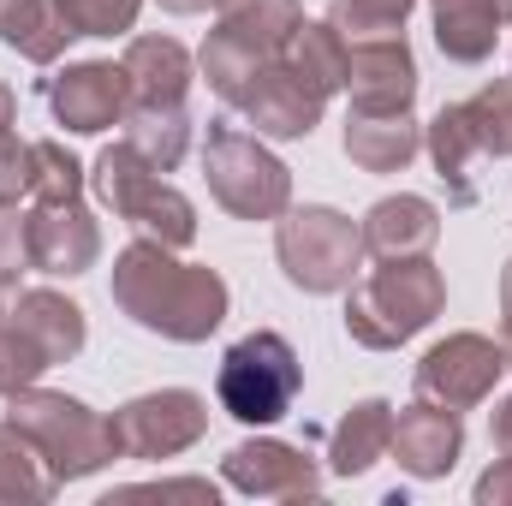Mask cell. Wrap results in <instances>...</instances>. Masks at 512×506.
I'll return each instance as SVG.
<instances>
[{"mask_svg":"<svg viewBox=\"0 0 512 506\" xmlns=\"http://www.w3.org/2000/svg\"><path fill=\"white\" fill-rule=\"evenodd\" d=\"M233 108L256 126V137H310V131L322 126L328 96H316V90L274 54L268 66L251 72V84L233 96Z\"/></svg>","mask_w":512,"mask_h":506,"instance_id":"obj_12","label":"cell"},{"mask_svg":"<svg viewBox=\"0 0 512 506\" xmlns=\"http://www.w3.org/2000/svg\"><path fill=\"white\" fill-rule=\"evenodd\" d=\"M30 179H36V149L18 143L12 131H0V203L30 197Z\"/></svg>","mask_w":512,"mask_h":506,"instance_id":"obj_33","label":"cell"},{"mask_svg":"<svg viewBox=\"0 0 512 506\" xmlns=\"http://www.w3.org/2000/svg\"><path fill=\"white\" fill-rule=\"evenodd\" d=\"M12 316H18V328L36 340V352L48 358V370H54V364H72V358L84 352V340H90V328H84V310H78L72 298L48 292V286H36V292H18Z\"/></svg>","mask_w":512,"mask_h":506,"instance_id":"obj_20","label":"cell"},{"mask_svg":"<svg viewBox=\"0 0 512 506\" xmlns=\"http://www.w3.org/2000/svg\"><path fill=\"white\" fill-rule=\"evenodd\" d=\"M0 36H6V48H18L30 66H54V60L66 54V42H72V24L60 18L54 0H12L6 18H0Z\"/></svg>","mask_w":512,"mask_h":506,"instance_id":"obj_25","label":"cell"},{"mask_svg":"<svg viewBox=\"0 0 512 506\" xmlns=\"http://www.w3.org/2000/svg\"><path fill=\"white\" fill-rule=\"evenodd\" d=\"M102 256V227L90 221V209L72 203H36L30 209V268L42 274H84Z\"/></svg>","mask_w":512,"mask_h":506,"instance_id":"obj_16","label":"cell"},{"mask_svg":"<svg viewBox=\"0 0 512 506\" xmlns=\"http://www.w3.org/2000/svg\"><path fill=\"white\" fill-rule=\"evenodd\" d=\"M6 6H12V0H0V18H6Z\"/></svg>","mask_w":512,"mask_h":506,"instance_id":"obj_40","label":"cell"},{"mask_svg":"<svg viewBox=\"0 0 512 506\" xmlns=\"http://www.w3.org/2000/svg\"><path fill=\"white\" fill-rule=\"evenodd\" d=\"M346 90L358 114H411L417 102V60L405 36H358L346 42Z\"/></svg>","mask_w":512,"mask_h":506,"instance_id":"obj_11","label":"cell"},{"mask_svg":"<svg viewBox=\"0 0 512 506\" xmlns=\"http://www.w3.org/2000/svg\"><path fill=\"white\" fill-rule=\"evenodd\" d=\"M447 304V280L429 256H393L364 286H346V334L370 352H393L423 334Z\"/></svg>","mask_w":512,"mask_h":506,"instance_id":"obj_2","label":"cell"},{"mask_svg":"<svg viewBox=\"0 0 512 506\" xmlns=\"http://www.w3.org/2000/svg\"><path fill=\"white\" fill-rule=\"evenodd\" d=\"M274 256L298 292H346L358 262H364V233L340 209H286L274 227Z\"/></svg>","mask_w":512,"mask_h":506,"instance_id":"obj_8","label":"cell"},{"mask_svg":"<svg viewBox=\"0 0 512 506\" xmlns=\"http://www.w3.org/2000/svg\"><path fill=\"white\" fill-rule=\"evenodd\" d=\"M298 18H304L298 0H227L221 24L203 42V78H209V90H221L233 102L251 84L256 66H268L286 48V36L298 30Z\"/></svg>","mask_w":512,"mask_h":506,"instance_id":"obj_6","label":"cell"},{"mask_svg":"<svg viewBox=\"0 0 512 506\" xmlns=\"http://www.w3.org/2000/svg\"><path fill=\"white\" fill-rule=\"evenodd\" d=\"M114 304L137 328H149L161 340H179V346H197L227 322L233 292L215 268L173 262V251L161 239H137L114 262Z\"/></svg>","mask_w":512,"mask_h":506,"instance_id":"obj_1","label":"cell"},{"mask_svg":"<svg viewBox=\"0 0 512 506\" xmlns=\"http://www.w3.org/2000/svg\"><path fill=\"white\" fill-rule=\"evenodd\" d=\"M423 149V126L411 114H358L346 120V155L364 173H399L411 155Z\"/></svg>","mask_w":512,"mask_h":506,"instance_id":"obj_21","label":"cell"},{"mask_svg":"<svg viewBox=\"0 0 512 506\" xmlns=\"http://www.w3.org/2000/svg\"><path fill=\"white\" fill-rule=\"evenodd\" d=\"M280 60L316 90V96H334V90H346V36L322 18V24H310V18H298V30L286 36V48H280Z\"/></svg>","mask_w":512,"mask_h":506,"instance_id":"obj_24","label":"cell"},{"mask_svg":"<svg viewBox=\"0 0 512 506\" xmlns=\"http://www.w3.org/2000/svg\"><path fill=\"white\" fill-rule=\"evenodd\" d=\"M501 352H507V370H512V262H507V274H501Z\"/></svg>","mask_w":512,"mask_h":506,"instance_id":"obj_36","label":"cell"},{"mask_svg":"<svg viewBox=\"0 0 512 506\" xmlns=\"http://www.w3.org/2000/svg\"><path fill=\"white\" fill-rule=\"evenodd\" d=\"M393 453V405L387 399H358L346 417H340V429H334V453H328V465L340 471V477H364L376 459Z\"/></svg>","mask_w":512,"mask_h":506,"instance_id":"obj_22","label":"cell"},{"mask_svg":"<svg viewBox=\"0 0 512 506\" xmlns=\"http://www.w3.org/2000/svg\"><path fill=\"white\" fill-rule=\"evenodd\" d=\"M221 477L256 495V501H316L322 495V471L310 453L286 447V441H239L227 459H221Z\"/></svg>","mask_w":512,"mask_h":506,"instance_id":"obj_14","label":"cell"},{"mask_svg":"<svg viewBox=\"0 0 512 506\" xmlns=\"http://www.w3.org/2000/svg\"><path fill=\"white\" fill-rule=\"evenodd\" d=\"M411 6H417V0H334V6H328V24H334L346 42H358V36H399Z\"/></svg>","mask_w":512,"mask_h":506,"instance_id":"obj_29","label":"cell"},{"mask_svg":"<svg viewBox=\"0 0 512 506\" xmlns=\"http://www.w3.org/2000/svg\"><path fill=\"white\" fill-rule=\"evenodd\" d=\"M54 6L72 24V36H120V30L137 24L143 0H54Z\"/></svg>","mask_w":512,"mask_h":506,"instance_id":"obj_32","label":"cell"},{"mask_svg":"<svg viewBox=\"0 0 512 506\" xmlns=\"http://www.w3.org/2000/svg\"><path fill=\"white\" fill-rule=\"evenodd\" d=\"M423 143H429V161H435V173H441L447 197H453L459 209H471V203H477V185H471V161L483 155V143H477V131H471V120H465V102L441 108Z\"/></svg>","mask_w":512,"mask_h":506,"instance_id":"obj_23","label":"cell"},{"mask_svg":"<svg viewBox=\"0 0 512 506\" xmlns=\"http://www.w3.org/2000/svg\"><path fill=\"white\" fill-rule=\"evenodd\" d=\"M30 268V215H18L12 203H0V280L12 286Z\"/></svg>","mask_w":512,"mask_h":506,"instance_id":"obj_34","label":"cell"},{"mask_svg":"<svg viewBox=\"0 0 512 506\" xmlns=\"http://www.w3.org/2000/svg\"><path fill=\"white\" fill-rule=\"evenodd\" d=\"M298 387H304V364H298V352H292L274 328H256V334H245V340L221 358L215 399H221L227 417H239V423H256V429H262V423H280V417L292 411Z\"/></svg>","mask_w":512,"mask_h":506,"instance_id":"obj_7","label":"cell"},{"mask_svg":"<svg viewBox=\"0 0 512 506\" xmlns=\"http://www.w3.org/2000/svg\"><path fill=\"white\" fill-rule=\"evenodd\" d=\"M120 66H126V78H131V102H143V108H185L191 54L173 36H137Z\"/></svg>","mask_w":512,"mask_h":506,"instance_id":"obj_19","label":"cell"},{"mask_svg":"<svg viewBox=\"0 0 512 506\" xmlns=\"http://www.w3.org/2000/svg\"><path fill=\"white\" fill-rule=\"evenodd\" d=\"M465 453V423L459 411L435 405V399H417L405 411H393V459L411 471V477H447Z\"/></svg>","mask_w":512,"mask_h":506,"instance_id":"obj_15","label":"cell"},{"mask_svg":"<svg viewBox=\"0 0 512 506\" xmlns=\"http://www.w3.org/2000/svg\"><path fill=\"white\" fill-rule=\"evenodd\" d=\"M48 108L66 131H108L131 114V78L114 60H84L66 66L60 78H48Z\"/></svg>","mask_w":512,"mask_h":506,"instance_id":"obj_13","label":"cell"},{"mask_svg":"<svg viewBox=\"0 0 512 506\" xmlns=\"http://www.w3.org/2000/svg\"><path fill=\"white\" fill-rule=\"evenodd\" d=\"M364 256L393 262V256H429L441 239V209L429 197H382L364 215Z\"/></svg>","mask_w":512,"mask_h":506,"instance_id":"obj_17","label":"cell"},{"mask_svg":"<svg viewBox=\"0 0 512 506\" xmlns=\"http://www.w3.org/2000/svg\"><path fill=\"white\" fill-rule=\"evenodd\" d=\"M120 126H126L131 149H137L149 167H161V173H173V167L185 161V149H191V120H185V108H143V102H131V114Z\"/></svg>","mask_w":512,"mask_h":506,"instance_id":"obj_26","label":"cell"},{"mask_svg":"<svg viewBox=\"0 0 512 506\" xmlns=\"http://www.w3.org/2000/svg\"><path fill=\"white\" fill-rule=\"evenodd\" d=\"M477 501L483 506H512V453H501V465L477 477Z\"/></svg>","mask_w":512,"mask_h":506,"instance_id":"obj_35","label":"cell"},{"mask_svg":"<svg viewBox=\"0 0 512 506\" xmlns=\"http://www.w3.org/2000/svg\"><path fill=\"white\" fill-rule=\"evenodd\" d=\"M12 304H18V298H12ZM42 370H48V358L36 352V340H30V334L18 328V316L6 310V316H0V399L18 393V387H30Z\"/></svg>","mask_w":512,"mask_h":506,"instance_id":"obj_31","label":"cell"},{"mask_svg":"<svg viewBox=\"0 0 512 506\" xmlns=\"http://www.w3.org/2000/svg\"><path fill=\"white\" fill-rule=\"evenodd\" d=\"M36 149V179H30V197L36 203H72L78 191H84V167L54 143V137H42V143H30Z\"/></svg>","mask_w":512,"mask_h":506,"instance_id":"obj_30","label":"cell"},{"mask_svg":"<svg viewBox=\"0 0 512 506\" xmlns=\"http://www.w3.org/2000/svg\"><path fill=\"white\" fill-rule=\"evenodd\" d=\"M512 24V0H435V48L453 66H483Z\"/></svg>","mask_w":512,"mask_h":506,"instance_id":"obj_18","label":"cell"},{"mask_svg":"<svg viewBox=\"0 0 512 506\" xmlns=\"http://www.w3.org/2000/svg\"><path fill=\"white\" fill-rule=\"evenodd\" d=\"M203 179H209L215 203L239 221H280L292 209V167L280 155H268V143L256 131L233 126V120H209Z\"/></svg>","mask_w":512,"mask_h":506,"instance_id":"obj_4","label":"cell"},{"mask_svg":"<svg viewBox=\"0 0 512 506\" xmlns=\"http://www.w3.org/2000/svg\"><path fill=\"white\" fill-rule=\"evenodd\" d=\"M507 376V352L483 334H447L423 352L417 364V399H435L447 411H471L495 393V381Z\"/></svg>","mask_w":512,"mask_h":506,"instance_id":"obj_10","label":"cell"},{"mask_svg":"<svg viewBox=\"0 0 512 506\" xmlns=\"http://www.w3.org/2000/svg\"><path fill=\"white\" fill-rule=\"evenodd\" d=\"M465 120L477 131L483 155H512V78H489V84L465 102Z\"/></svg>","mask_w":512,"mask_h":506,"instance_id":"obj_28","label":"cell"},{"mask_svg":"<svg viewBox=\"0 0 512 506\" xmlns=\"http://www.w3.org/2000/svg\"><path fill=\"white\" fill-rule=\"evenodd\" d=\"M96 197L131 221L143 239H161L167 251H185L191 239H197V209H191V197L185 191H173L167 179H161V167H149L131 143H108L102 155H96Z\"/></svg>","mask_w":512,"mask_h":506,"instance_id":"obj_5","label":"cell"},{"mask_svg":"<svg viewBox=\"0 0 512 506\" xmlns=\"http://www.w3.org/2000/svg\"><path fill=\"white\" fill-rule=\"evenodd\" d=\"M6 423L30 435V447L42 453V465L54 471V483H78V477L102 471L108 459H120L108 417H96L84 399L48 393L36 381L18 387V393H6Z\"/></svg>","mask_w":512,"mask_h":506,"instance_id":"obj_3","label":"cell"},{"mask_svg":"<svg viewBox=\"0 0 512 506\" xmlns=\"http://www.w3.org/2000/svg\"><path fill=\"white\" fill-rule=\"evenodd\" d=\"M108 423H114L120 459H173V453H185V447L203 441L209 399L191 393V387H161V393H143V399L120 405Z\"/></svg>","mask_w":512,"mask_h":506,"instance_id":"obj_9","label":"cell"},{"mask_svg":"<svg viewBox=\"0 0 512 506\" xmlns=\"http://www.w3.org/2000/svg\"><path fill=\"white\" fill-rule=\"evenodd\" d=\"M155 6H167V12H179V18H191V12H209V6L221 12L227 0H155Z\"/></svg>","mask_w":512,"mask_h":506,"instance_id":"obj_38","label":"cell"},{"mask_svg":"<svg viewBox=\"0 0 512 506\" xmlns=\"http://www.w3.org/2000/svg\"><path fill=\"white\" fill-rule=\"evenodd\" d=\"M12 114H18V96H12V90H6V84H0V131L12 126Z\"/></svg>","mask_w":512,"mask_h":506,"instance_id":"obj_39","label":"cell"},{"mask_svg":"<svg viewBox=\"0 0 512 506\" xmlns=\"http://www.w3.org/2000/svg\"><path fill=\"white\" fill-rule=\"evenodd\" d=\"M54 471L42 465V453L30 447L24 429L0 423V501L6 506H30V501H54Z\"/></svg>","mask_w":512,"mask_h":506,"instance_id":"obj_27","label":"cell"},{"mask_svg":"<svg viewBox=\"0 0 512 506\" xmlns=\"http://www.w3.org/2000/svg\"><path fill=\"white\" fill-rule=\"evenodd\" d=\"M489 435H495V447H501V453H512V393L495 405V423H489Z\"/></svg>","mask_w":512,"mask_h":506,"instance_id":"obj_37","label":"cell"}]
</instances>
